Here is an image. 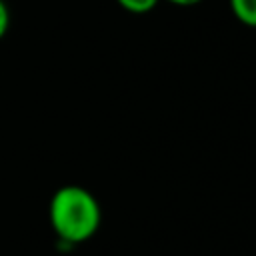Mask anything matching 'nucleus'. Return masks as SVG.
I'll return each instance as SVG.
<instances>
[{
  "mask_svg": "<svg viewBox=\"0 0 256 256\" xmlns=\"http://www.w3.org/2000/svg\"><path fill=\"white\" fill-rule=\"evenodd\" d=\"M48 220L58 242L72 248L98 232L102 210L90 190L78 184H64L50 198Z\"/></svg>",
  "mask_w": 256,
  "mask_h": 256,
  "instance_id": "f257e3e1",
  "label": "nucleus"
},
{
  "mask_svg": "<svg viewBox=\"0 0 256 256\" xmlns=\"http://www.w3.org/2000/svg\"><path fill=\"white\" fill-rule=\"evenodd\" d=\"M228 4L240 24L256 28V0H228Z\"/></svg>",
  "mask_w": 256,
  "mask_h": 256,
  "instance_id": "f03ea898",
  "label": "nucleus"
},
{
  "mask_svg": "<svg viewBox=\"0 0 256 256\" xmlns=\"http://www.w3.org/2000/svg\"><path fill=\"white\" fill-rule=\"evenodd\" d=\"M118 6L130 14H146L156 8L160 0H116Z\"/></svg>",
  "mask_w": 256,
  "mask_h": 256,
  "instance_id": "7ed1b4c3",
  "label": "nucleus"
},
{
  "mask_svg": "<svg viewBox=\"0 0 256 256\" xmlns=\"http://www.w3.org/2000/svg\"><path fill=\"white\" fill-rule=\"evenodd\" d=\"M10 28V8L4 0H0V40L8 34Z\"/></svg>",
  "mask_w": 256,
  "mask_h": 256,
  "instance_id": "20e7f679",
  "label": "nucleus"
},
{
  "mask_svg": "<svg viewBox=\"0 0 256 256\" xmlns=\"http://www.w3.org/2000/svg\"><path fill=\"white\" fill-rule=\"evenodd\" d=\"M170 4H176V6H196L200 4L202 0H168Z\"/></svg>",
  "mask_w": 256,
  "mask_h": 256,
  "instance_id": "39448f33",
  "label": "nucleus"
}]
</instances>
